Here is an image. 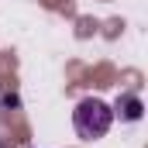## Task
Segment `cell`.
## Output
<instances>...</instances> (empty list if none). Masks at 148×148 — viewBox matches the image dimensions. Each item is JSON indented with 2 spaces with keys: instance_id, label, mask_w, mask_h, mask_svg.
I'll list each match as a JSON object with an SVG mask.
<instances>
[{
  "instance_id": "cell-1",
  "label": "cell",
  "mask_w": 148,
  "mask_h": 148,
  "mask_svg": "<svg viewBox=\"0 0 148 148\" xmlns=\"http://www.w3.org/2000/svg\"><path fill=\"white\" fill-rule=\"evenodd\" d=\"M110 124H114V110L103 103V100L86 97V100L76 103L73 127H76V134H79L83 141H97V138H103V134L110 131Z\"/></svg>"
},
{
  "instance_id": "cell-2",
  "label": "cell",
  "mask_w": 148,
  "mask_h": 148,
  "mask_svg": "<svg viewBox=\"0 0 148 148\" xmlns=\"http://www.w3.org/2000/svg\"><path fill=\"white\" fill-rule=\"evenodd\" d=\"M117 117H124V121H138L141 110H145V103L138 100V97H117V107H110Z\"/></svg>"
}]
</instances>
